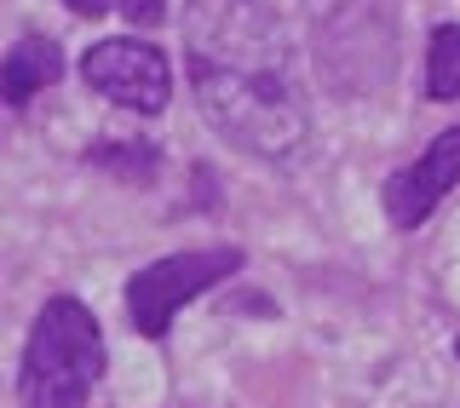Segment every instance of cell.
Segmentation results:
<instances>
[{
    "instance_id": "1",
    "label": "cell",
    "mask_w": 460,
    "mask_h": 408,
    "mask_svg": "<svg viewBox=\"0 0 460 408\" xmlns=\"http://www.w3.org/2000/svg\"><path fill=\"white\" fill-rule=\"evenodd\" d=\"M184 69L208 127L259 162H294L311 138L277 12L265 0H184Z\"/></svg>"
},
{
    "instance_id": "2",
    "label": "cell",
    "mask_w": 460,
    "mask_h": 408,
    "mask_svg": "<svg viewBox=\"0 0 460 408\" xmlns=\"http://www.w3.org/2000/svg\"><path fill=\"white\" fill-rule=\"evenodd\" d=\"M104 380V328L81 299H47L23 351L29 408H81Z\"/></svg>"
},
{
    "instance_id": "3",
    "label": "cell",
    "mask_w": 460,
    "mask_h": 408,
    "mask_svg": "<svg viewBox=\"0 0 460 408\" xmlns=\"http://www.w3.org/2000/svg\"><path fill=\"white\" fill-rule=\"evenodd\" d=\"M242 271V253L236 247H190V253H172V259H155L144 265L133 282H127V311H133V328L144 340H167V323L179 305L201 299L208 288L230 282Z\"/></svg>"
},
{
    "instance_id": "4",
    "label": "cell",
    "mask_w": 460,
    "mask_h": 408,
    "mask_svg": "<svg viewBox=\"0 0 460 408\" xmlns=\"http://www.w3.org/2000/svg\"><path fill=\"white\" fill-rule=\"evenodd\" d=\"M81 75L93 93H104L110 104L138 110V115H162L172 98V69L150 40H98L81 58Z\"/></svg>"
},
{
    "instance_id": "5",
    "label": "cell",
    "mask_w": 460,
    "mask_h": 408,
    "mask_svg": "<svg viewBox=\"0 0 460 408\" xmlns=\"http://www.w3.org/2000/svg\"><path fill=\"white\" fill-rule=\"evenodd\" d=\"M460 184V127L431 138V150H420L402 173L385 179V213L397 230H414L438 213V201Z\"/></svg>"
},
{
    "instance_id": "6",
    "label": "cell",
    "mask_w": 460,
    "mask_h": 408,
    "mask_svg": "<svg viewBox=\"0 0 460 408\" xmlns=\"http://www.w3.org/2000/svg\"><path fill=\"white\" fill-rule=\"evenodd\" d=\"M64 75V52H58V40L47 35H29L18 47L6 52V69H0V86H6V104L23 110L35 93H47V86Z\"/></svg>"
},
{
    "instance_id": "7",
    "label": "cell",
    "mask_w": 460,
    "mask_h": 408,
    "mask_svg": "<svg viewBox=\"0 0 460 408\" xmlns=\"http://www.w3.org/2000/svg\"><path fill=\"white\" fill-rule=\"evenodd\" d=\"M426 93H431V98H460V29H455V23H443L438 35H431Z\"/></svg>"
},
{
    "instance_id": "8",
    "label": "cell",
    "mask_w": 460,
    "mask_h": 408,
    "mask_svg": "<svg viewBox=\"0 0 460 408\" xmlns=\"http://www.w3.org/2000/svg\"><path fill=\"white\" fill-rule=\"evenodd\" d=\"M86 162L115 167V173H127V179H150V173H155V150H150V144H98V150H86Z\"/></svg>"
},
{
    "instance_id": "9",
    "label": "cell",
    "mask_w": 460,
    "mask_h": 408,
    "mask_svg": "<svg viewBox=\"0 0 460 408\" xmlns=\"http://www.w3.org/2000/svg\"><path fill=\"white\" fill-rule=\"evenodd\" d=\"M121 18H133V23H162L167 18V0H121Z\"/></svg>"
},
{
    "instance_id": "10",
    "label": "cell",
    "mask_w": 460,
    "mask_h": 408,
    "mask_svg": "<svg viewBox=\"0 0 460 408\" xmlns=\"http://www.w3.org/2000/svg\"><path fill=\"white\" fill-rule=\"evenodd\" d=\"M64 6H69V12H81V18H104L110 0H64Z\"/></svg>"
},
{
    "instance_id": "11",
    "label": "cell",
    "mask_w": 460,
    "mask_h": 408,
    "mask_svg": "<svg viewBox=\"0 0 460 408\" xmlns=\"http://www.w3.org/2000/svg\"><path fill=\"white\" fill-rule=\"evenodd\" d=\"M455 357H460V340H455Z\"/></svg>"
}]
</instances>
